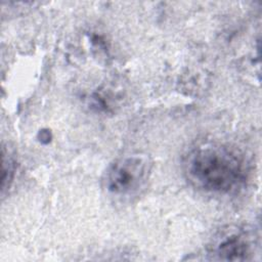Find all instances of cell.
<instances>
[{"label": "cell", "mask_w": 262, "mask_h": 262, "mask_svg": "<svg viewBox=\"0 0 262 262\" xmlns=\"http://www.w3.org/2000/svg\"><path fill=\"white\" fill-rule=\"evenodd\" d=\"M182 171L195 189L215 195L241 190L250 174L248 160L238 149L219 142H202L183 157Z\"/></svg>", "instance_id": "6da1fadb"}, {"label": "cell", "mask_w": 262, "mask_h": 262, "mask_svg": "<svg viewBox=\"0 0 262 262\" xmlns=\"http://www.w3.org/2000/svg\"><path fill=\"white\" fill-rule=\"evenodd\" d=\"M151 171L152 161L147 154L136 151L121 156L106 168L103 188L112 196H134L145 187Z\"/></svg>", "instance_id": "7a4b0ae2"}, {"label": "cell", "mask_w": 262, "mask_h": 262, "mask_svg": "<svg viewBox=\"0 0 262 262\" xmlns=\"http://www.w3.org/2000/svg\"><path fill=\"white\" fill-rule=\"evenodd\" d=\"M253 232L239 226H227L219 230L208 244L210 259L223 261H246L256 252Z\"/></svg>", "instance_id": "3957f363"}, {"label": "cell", "mask_w": 262, "mask_h": 262, "mask_svg": "<svg viewBox=\"0 0 262 262\" xmlns=\"http://www.w3.org/2000/svg\"><path fill=\"white\" fill-rule=\"evenodd\" d=\"M16 170V163L13 158V156L5 149V147H2V193H4L5 189L9 188L15 174Z\"/></svg>", "instance_id": "277c9868"}]
</instances>
